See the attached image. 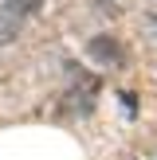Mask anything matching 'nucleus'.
Listing matches in <instances>:
<instances>
[{
  "instance_id": "4",
  "label": "nucleus",
  "mask_w": 157,
  "mask_h": 160,
  "mask_svg": "<svg viewBox=\"0 0 157 160\" xmlns=\"http://www.w3.org/2000/svg\"><path fill=\"white\" fill-rule=\"evenodd\" d=\"M98 4L106 8V12H122V8H126V0H98Z\"/></svg>"
},
{
  "instance_id": "5",
  "label": "nucleus",
  "mask_w": 157,
  "mask_h": 160,
  "mask_svg": "<svg viewBox=\"0 0 157 160\" xmlns=\"http://www.w3.org/2000/svg\"><path fill=\"white\" fill-rule=\"evenodd\" d=\"M149 20H153V28H157V16H149Z\"/></svg>"
},
{
  "instance_id": "1",
  "label": "nucleus",
  "mask_w": 157,
  "mask_h": 160,
  "mask_svg": "<svg viewBox=\"0 0 157 160\" xmlns=\"http://www.w3.org/2000/svg\"><path fill=\"white\" fill-rule=\"evenodd\" d=\"M86 51H90L94 62H102V67H110V70L126 67V51H122V43H118L114 35H94L90 43H86Z\"/></svg>"
},
{
  "instance_id": "2",
  "label": "nucleus",
  "mask_w": 157,
  "mask_h": 160,
  "mask_svg": "<svg viewBox=\"0 0 157 160\" xmlns=\"http://www.w3.org/2000/svg\"><path fill=\"white\" fill-rule=\"evenodd\" d=\"M20 28H24V16L12 12V8L0 0V43H12V39L20 35Z\"/></svg>"
},
{
  "instance_id": "3",
  "label": "nucleus",
  "mask_w": 157,
  "mask_h": 160,
  "mask_svg": "<svg viewBox=\"0 0 157 160\" xmlns=\"http://www.w3.org/2000/svg\"><path fill=\"white\" fill-rule=\"evenodd\" d=\"M4 4L12 8V12H20V16H31V12H39L43 0H4Z\"/></svg>"
}]
</instances>
